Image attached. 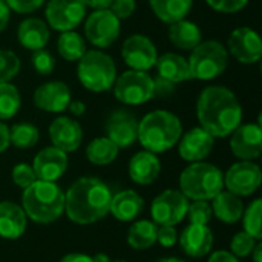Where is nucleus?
<instances>
[{"instance_id": "1", "label": "nucleus", "mask_w": 262, "mask_h": 262, "mask_svg": "<svg viewBox=\"0 0 262 262\" xmlns=\"http://www.w3.org/2000/svg\"><path fill=\"white\" fill-rule=\"evenodd\" d=\"M196 118L200 127L213 138H226L243 123V106L232 89L207 86L198 95Z\"/></svg>"}, {"instance_id": "2", "label": "nucleus", "mask_w": 262, "mask_h": 262, "mask_svg": "<svg viewBox=\"0 0 262 262\" xmlns=\"http://www.w3.org/2000/svg\"><path fill=\"white\" fill-rule=\"evenodd\" d=\"M112 192L106 183L94 177H83L71 184L64 195L68 218L80 226L100 221L109 213Z\"/></svg>"}, {"instance_id": "3", "label": "nucleus", "mask_w": 262, "mask_h": 262, "mask_svg": "<svg viewBox=\"0 0 262 262\" xmlns=\"http://www.w3.org/2000/svg\"><path fill=\"white\" fill-rule=\"evenodd\" d=\"M183 135L181 120L170 111L157 109L146 114L138 121L137 141L152 154H163L170 150Z\"/></svg>"}, {"instance_id": "4", "label": "nucleus", "mask_w": 262, "mask_h": 262, "mask_svg": "<svg viewBox=\"0 0 262 262\" xmlns=\"http://www.w3.org/2000/svg\"><path fill=\"white\" fill-rule=\"evenodd\" d=\"M21 209L34 223L51 224L64 213V192L52 181L37 180L23 189Z\"/></svg>"}, {"instance_id": "5", "label": "nucleus", "mask_w": 262, "mask_h": 262, "mask_svg": "<svg viewBox=\"0 0 262 262\" xmlns=\"http://www.w3.org/2000/svg\"><path fill=\"white\" fill-rule=\"evenodd\" d=\"M223 189L224 173L210 163H190L180 175V192L192 201H210Z\"/></svg>"}, {"instance_id": "6", "label": "nucleus", "mask_w": 262, "mask_h": 262, "mask_svg": "<svg viewBox=\"0 0 262 262\" xmlns=\"http://www.w3.org/2000/svg\"><path fill=\"white\" fill-rule=\"evenodd\" d=\"M117 75V64L114 58L101 49H88L78 60V81L91 92L101 94L111 91Z\"/></svg>"}, {"instance_id": "7", "label": "nucleus", "mask_w": 262, "mask_h": 262, "mask_svg": "<svg viewBox=\"0 0 262 262\" xmlns=\"http://www.w3.org/2000/svg\"><path fill=\"white\" fill-rule=\"evenodd\" d=\"M192 80L210 81L224 74L229 66V52L218 40H203L187 58Z\"/></svg>"}, {"instance_id": "8", "label": "nucleus", "mask_w": 262, "mask_h": 262, "mask_svg": "<svg viewBox=\"0 0 262 262\" xmlns=\"http://www.w3.org/2000/svg\"><path fill=\"white\" fill-rule=\"evenodd\" d=\"M114 97L126 106H141L154 98V78L144 71H124L112 86Z\"/></svg>"}, {"instance_id": "9", "label": "nucleus", "mask_w": 262, "mask_h": 262, "mask_svg": "<svg viewBox=\"0 0 262 262\" xmlns=\"http://www.w3.org/2000/svg\"><path fill=\"white\" fill-rule=\"evenodd\" d=\"M121 34V20L106 9H94L84 18V37L97 49L112 46Z\"/></svg>"}, {"instance_id": "10", "label": "nucleus", "mask_w": 262, "mask_h": 262, "mask_svg": "<svg viewBox=\"0 0 262 262\" xmlns=\"http://www.w3.org/2000/svg\"><path fill=\"white\" fill-rule=\"evenodd\" d=\"M88 6L83 0H48L45 17L49 28L58 32L75 31L86 18Z\"/></svg>"}, {"instance_id": "11", "label": "nucleus", "mask_w": 262, "mask_h": 262, "mask_svg": "<svg viewBox=\"0 0 262 262\" xmlns=\"http://www.w3.org/2000/svg\"><path fill=\"white\" fill-rule=\"evenodd\" d=\"M121 57L126 66L130 69L149 72L152 68H155L158 51L155 43L147 35L132 34L123 41Z\"/></svg>"}, {"instance_id": "12", "label": "nucleus", "mask_w": 262, "mask_h": 262, "mask_svg": "<svg viewBox=\"0 0 262 262\" xmlns=\"http://www.w3.org/2000/svg\"><path fill=\"white\" fill-rule=\"evenodd\" d=\"M187 206L189 201L180 190L167 189L152 201L150 215L157 226H177L186 218Z\"/></svg>"}, {"instance_id": "13", "label": "nucleus", "mask_w": 262, "mask_h": 262, "mask_svg": "<svg viewBox=\"0 0 262 262\" xmlns=\"http://www.w3.org/2000/svg\"><path fill=\"white\" fill-rule=\"evenodd\" d=\"M227 52L241 64L258 63L262 57V41L259 34L249 26L233 29L227 40Z\"/></svg>"}, {"instance_id": "14", "label": "nucleus", "mask_w": 262, "mask_h": 262, "mask_svg": "<svg viewBox=\"0 0 262 262\" xmlns=\"http://www.w3.org/2000/svg\"><path fill=\"white\" fill-rule=\"evenodd\" d=\"M262 172L253 161H238L224 175V186L238 196H250L261 186Z\"/></svg>"}, {"instance_id": "15", "label": "nucleus", "mask_w": 262, "mask_h": 262, "mask_svg": "<svg viewBox=\"0 0 262 262\" xmlns=\"http://www.w3.org/2000/svg\"><path fill=\"white\" fill-rule=\"evenodd\" d=\"M104 132L120 149L129 147L138 137V118L127 109H114L106 118Z\"/></svg>"}, {"instance_id": "16", "label": "nucleus", "mask_w": 262, "mask_h": 262, "mask_svg": "<svg viewBox=\"0 0 262 262\" xmlns=\"http://www.w3.org/2000/svg\"><path fill=\"white\" fill-rule=\"evenodd\" d=\"M230 149L232 154L243 161H253L259 158L262 152L261 123H241L230 134Z\"/></svg>"}, {"instance_id": "17", "label": "nucleus", "mask_w": 262, "mask_h": 262, "mask_svg": "<svg viewBox=\"0 0 262 262\" xmlns=\"http://www.w3.org/2000/svg\"><path fill=\"white\" fill-rule=\"evenodd\" d=\"M71 100H72L71 88L60 80H52L40 84L32 95L34 106L49 114L64 112Z\"/></svg>"}, {"instance_id": "18", "label": "nucleus", "mask_w": 262, "mask_h": 262, "mask_svg": "<svg viewBox=\"0 0 262 262\" xmlns=\"http://www.w3.org/2000/svg\"><path fill=\"white\" fill-rule=\"evenodd\" d=\"M48 134L52 146L66 154L77 150L83 141V129L80 123L66 115H60L52 120Z\"/></svg>"}, {"instance_id": "19", "label": "nucleus", "mask_w": 262, "mask_h": 262, "mask_svg": "<svg viewBox=\"0 0 262 262\" xmlns=\"http://www.w3.org/2000/svg\"><path fill=\"white\" fill-rule=\"evenodd\" d=\"M177 144H178L180 157L184 161L198 163V161H204L210 155L215 146V138L198 126L183 134Z\"/></svg>"}, {"instance_id": "20", "label": "nucleus", "mask_w": 262, "mask_h": 262, "mask_svg": "<svg viewBox=\"0 0 262 262\" xmlns=\"http://www.w3.org/2000/svg\"><path fill=\"white\" fill-rule=\"evenodd\" d=\"M68 164H69L68 154L54 146H49L41 149L35 155L32 161V169L35 172L37 180L55 183L64 175Z\"/></svg>"}, {"instance_id": "21", "label": "nucleus", "mask_w": 262, "mask_h": 262, "mask_svg": "<svg viewBox=\"0 0 262 262\" xmlns=\"http://www.w3.org/2000/svg\"><path fill=\"white\" fill-rule=\"evenodd\" d=\"M183 252L190 258H204L213 247V233L207 226L190 224L178 236Z\"/></svg>"}, {"instance_id": "22", "label": "nucleus", "mask_w": 262, "mask_h": 262, "mask_svg": "<svg viewBox=\"0 0 262 262\" xmlns=\"http://www.w3.org/2000/svg\"><path fill=\"white\" fill-rule=\"evenodd\" d=\"M161 173V161L157 154L149 150L137 152L129 161V177L140 186H149L157 181Z\"/></svg>"}, {"instance_id": "23", "label": "nucleus", "mask_w": 262, "mask_h": 262, "mask_svg": "<svg viewBox=\"0 0 262 262\" xmlns=\"http://www.w3.org/2000/svg\"><path fill=\"white\" fill-rule=\"evenodd\" d=\"M51 37V29L48 23L37 17L25 18L17 28V40L25 48L32 51L46 48Z\"/></svg>"}, {"instance_id": "24", "label": "nucleus", "mask_w": 262, "mask_h": 262, "mask_svg": "<svg viewBox=\"0 0 262 262\" xmlns=\"http://www.w3.org/2000/svg\"><path fill=\"white\" fill-rule=\"evenodd\" d=\"M28 226L25 210L12 201L0 203V236L5 239H18Z\"/></svg>"}, {"instance_id": "25", "label": "nucleus", "mask_w": 262, "mask_h": 262, "mask_svg": "<svg viewBox=\"0 0 262 262\" xmlns=\"http://www.w3.org/2000/svg\"><path fill=\"white\" fill-rule=\"evenodd\" d=\"M155 68H157L158 77L173 84L192 80L187 58L177 52H164L163 55H158Z\"/></svg>"}, {"instance_id": "26", "label": "nucleus", "mask_w": 262, "mask_h": 262, "mask_svg": "<svg viewBox=\"0 0 262 262\" xmlns=\"http://www.w3.org/2000/svg\"><path fill=\"white\" fill-rule=\"evenodd\" d=\"M143 209H144L143 196H140V193H137L135 190L127 189V190H121L112 195L109 212L118 221L127 223V221L135 220L143 212Z\"/></svg>"}, {"instance_id": "27", "label": "nucleus", "mask_w": 262, "mask_h": 262, "mask_svg": "<svg viewBox=\"0 0 262 262\" xmlns=\"http://www.w3.org/2000/svg\"><path fill=\"white\" fill-rule=\"evenodd\" d=\"M169 40L170 43L183 51H192L203 41V31L201 28L187 18L178 20L169 25Z\"/></svg>"}, {"instance_id": "28", "label": "nucleus", "mask_w": 262, "mask_h": 262, "mask_svg": "<svg viewBox=\"0 0 262 262\" xmlns=\"http://www.w3.org/2000/svg\"><path fill=\"white\" fill-rule=\"evenodd\" d=\"M244 212V204L241 201V196L229 192L221 190L215 198L212 204V213L226 224H235L241 220Z\"/></svg>"}, {"instance_id": "29", "label": "nucleus", "mask_w": 262, "mask_h": 262, "mask_svg": "<svg viewBox=\"0 0 262 262\" xmlns=\"http://www.w3.org/2000/svg\"><path fill=\"white\" fill-rule=\"evenodd\" d=\"M149 5L158 20L172 25L187 17L193 6V0H149Z\"/></svg>"}, {"instance_id": "30", "label": "nucleus", "mask_w": 262, "mask_h": 262, "mask_svg": "<svg viewBox=\"0 0 262 262\" xmlns=\"http://www.w3.org/2000/svg\"><path fill=\"white\" fill-rule=\"evenodd\" d=\"M157 232L158 226L154 221H137L127 230V244L135 250H147L157 243Z\"/></svg>"}, {"instance_id": "31", "label": "nucleus", "mask_w": 262, "mask_h": 262, "mask_svg": "<svg viewBox=\"0 0 262 262\" xmlns=\"http://www.w3.org/2000/svg\"><path fill=\"white\" fill-rule=\"evenodd\" d=\"M120 147L107 137L94 138L86 147V158L95 166H107L118 157Z\"/></svg>"}, {"instance_id": "32", "label": "nucleus", "mask_w": 262, "mask_h": 262, "mask_svg": "<svg viewBox=\"0 0 262 262\" xmlns=\"http://www.w3.org/2000/svg\"><path fill=\"white\" fill-rule=\"evenodd\" d=\"M57 51L66 61H78L88 51L86 40L77 31L60 32L57 38Z\"/></svg>"}, {"instance_id": "33", "label": "nucleus", "mask_w": 262, "mask_h": 262, "mask_svg": "<svg viewBox=\"0 0 262 262\" xmlns=\"http://www.w3.org/2000/svg\"><path fill=\"white\" fill-rule=\"evenodd\" d=\"M21 106V97L11 81L0 83V121L11 120L17 115Z\"/></svg>"}, {"instance_id": "34", "label": "nucleus", "mask_w": 262, "mask_h": 262, "mask_svg": "<svg viewBox=\"0 0 262 262\" xmlns=\"http://www.w3.org/2000/svg\"><path fill=\"white\" fill-rule=\"evenodd\" d=\"M40 132L31 123H17L9 127V143L17 149H31L38 143Z\"/></svg>"}, {"instance_id": "35", "label": "nucleus", "mask_w": 262, "mask_h": 262, "mask_svg": "<svg viewBox=\"0 0 262 262\" xmlns=\"http://www.w3.org/2000/svg\"><path fill=\"white\" fill-rule=\"evenodd\" d=\"M262 200L258 198L249 204V207L243 212V223H244V232L253 236L255 239L262 238Z\"/></svg>"}, {"instance_id": "36", "label": "nucleus", "mask_w": 262, "mask_h": 262, "mask_svg": "<svg viewBox=\"0 0 262 262\" xmlns=\"http://www.w3.org/2000/svg\"><path fill=\"white\" fill-rule=\"evenodd\" d=\"M21 61L18 55L9 49H0V83H9L18 75Z\"/></svg>"}, {"instance_id": "37", "label": "nucleus", "mask_w": 262, "mask_h": 262, "mask_svg": "<svg viewBox=\"0 0 262 262\" xmlns=\"http://www.w3.org/2000/svg\"><path fill=\"white\" fill-rule=\"evenodd\" d=\"M212 206L207 201L196 200L187 206V213L186 216L189 218L190 224H201L207 226L212 220Z\"/></svg>"}, {"instance_id": "38", "label": "nucleus", "mask_w": 262, "mask_h": 262, "mask_svg": "<svg viewBox=\"0 0 262 262\" xmlns=\"http://www.w3.org/2000/svg\"><path fill=\"white\" fill-rule=\"evenodd\" d=\"M31 64L38 75H49L55 69V58L46 48H43V49L32 51Z\"/></svg>"}, {"instance_id": "39", "label": "nucleus", "mask_w": 262, "mask_h": 262, "mask_svg": "<svg viewBox=\"0 0 262 262\" xmlns=\"http://www.w3.org/2000/svg\"><path fill=\"white\" fill-rule=\"evenodd\" d=\"M258 239H255L253 236H250L246 232H239L232 238L230 243V253H233L236 258H247L252 255L255 246H256Z\"/></svg>"}, {"instance_id": "40", "label": "nucleus", "mask_w": 262, "mask_h": 262, "mask_svg": "<svg viewBox=\"0 0 262 262\" xmlns=\"http://www.w3.org/2000/svg\"><path fill=\"white\" fill-rule=\"evenodd\" d=\"M11 178H12V183L20 187V189H26L29 187L32 183L37 181V177H35V172L32 169V166L26 164V163H18L12 167V172H11Z\"/></svg>"}, {"instance_id": "41", "label": "nucleus", "mask_w": 262, "mask_h": 262, "mask_svg": "<svg viewBox=\"0 0 262 262\" xmlns=\"http://www.w3.org/2000/svg\"><path fill=\"white\" fill-rule=\"evenodd\" d=\"M206 3L216 12L236 14V12H241L247 6L249 0H206Z\"/></svg>"}, {"instance_id": "42", "label": "nucleus", "mask_w": 262, "mask_h": 262, "mask_svg": "<svg viewBox=\"0 0 262 262\" xmlns=\"http://www.w3.org/2000/svg\"><path fill=\"white\" fill-rule=\"evenodd\" d=\"M109 9L115 14L117 18L126 20L135 12L137 2L135 0H112L109 5Z\"/></svg>"}, {"instance_id": "43", "label": "nucleus", "mask_w": 262, "mask_h": 262, "mask_svg": "<svg viewBox=\"0 0 262 262\" xmlns=\"http://www.w3.org/2000/svg\"><path fill=\"white\" fill-rule=\"evenodd\" d=\"M11 11L17 14H31L41 8L46 0H5Z\"/></svg>"}, {"instance_id": "44", "label": "nucleus", "mask_w": 262, "mask_h": 262, "mask_svg": "<svg viewBox=\"0 0 262 262\" xmlns=\"http://www.w3.org/2000/svg\"><path fill=\"white\" fill-rule=\"evenodd\" d=\"M178 241V233L173 226H160L157 232V243L161 247H173Z\"/></svg>"}, {"instance_id": "45", "label": "nucleus", "mask_w": 262, "mask_h": 262, "mask_svg": "<svg viewBox=\"0 0 262 262\" xmlns=\"http://www.w3.org/2000/svg\"><path fill=\"white\" fill-rule=\"evenodd\" d=\"M175 86L173 83L161 78V77H155L154 78V97H161V98H167L175 92Z\"/></svg>"}, {"instance_id": "46", "label": "nucleus", "mask_w": 262, "mask_h": 262, "mask_svg": "<svg viewBox=\"0 0 262 262\" xmlns=\"http://www.w3.org/2000/svg\"><path fill=\"white\" fill-rule=\"evenodd\" d=\"M207 262H241L239 258H236L233 253L230 252H226V250H218V252H213L210 256H209V261Z\"/></svg>"}, {"instance_id": "47", "label": "nucleus", "mask_w": 262, "mask_h": 262, "mask_svg": "<svg viewBox=\"0 0 262 262\" xmlns=\"http://www.w3.org/2000/svg\"><path fill=\"white\" fill-rule=\"evenodd\" d=\"M11 20V9L5 0H0V32H3Z\"/></svg>"}, {"instance_id": "48", "label": "nucleus", "mask_w": 262, "mask_h": 262, "mask_svg": "<svg viewBox=\"0 0 262 262\" xmlns=\"http://www.w3.org/2000/svg\"><path fill=\"white\" fill-rule=\"evenodd\" d=\"M9 146V127L3 121H0V154H3Z\"/></svg>"}, {"instance_id": "49", "label": "nucleus", "mask_w": 262, "mask_h": 262, "mask_svg": "<svg viewBox=\"0 0 262 262\" xmlns=\"http://www.w3.org/2000/svg\"><path fill=\"white\" fill-rule=\"evenodd\" d=\"M68 111L74 115V117H81L86 112V104L81 100H71L68 104Z\"/></svg>"}, {"instance_id": "50", "label": "nucleus", "mask_w": 262, "mask_h": 262, "mask_svg": "<svg viewBox=\"0 0 262 262\" xmlns=\"http://www.w3.org/2000/svg\"><path fill=\"white\" fill-rule=\"evenodd\" d=\"M60 262H95L92 256L84 255V253H69L66 256H63Z\"/></svg>"}, {"instance_id": "51", "label": "nucleus", "mask_w": 262, "mask_h": 262, "mask_svg": "<svg viewBox=\"0 0 262 262\" xmlns=\"http://www.w3.org/2000/svg\"><path fill=\"white\" fill-rule=\"evenodd\" d=\"M86 3L88 8H92V9H106L109 8L111 2L112 0H83Z\"/></svg>"}, {"instance_id": "52", "label": "nucleus", "mask_w": 262, "mask_h": 262, "mask_svg": "<svg viewBox=\"0 0 262 262\" xmlns=\"http://www.w3.org/2000/svg\"><path fill=\"white\" fill-rule=\"evenodd\" d=\"M252 255H253V262H262V244L261 243H256V246H255V249H253Z\"/></svg>"}, {"instance_id": "53", "label": "nucleus", "mask_w": 262, "mask_h": 262, "mask_svg": "<svg viewBox=\"0 0 262 262\" xmlns=\"http://www.w3.org/2000/svg\"><path fill=\"white\" fill-rule=\"evenodd\" d=\"M94 258V261L95 262H109V256L107 255H103V253H98V255H95V256H92Z\"/></svg>"}, {"instance_id": "54", "label": "nucleus", "mask_w": 262, "mask_h": 262, "mask_svg": "<svg viewBox=\"0 0 262 262\" xmlns=\"http://www.w3.org/2000/svg\"><path fill=\"white\" fill-rule=\"evenodd\" d=\"M157 262H186V261L178 259V258H163V259H160V261H157Z\"/></svg>"}, {"instance_id": "55", "label": "nucleus", "mask_w": 262, "mask_h": 262, "mask_svg": "<svg viewBox=\"0 0 262 262\" xmlns=\"http://www.w3.org/2000/svg\"><path fill=\"white\" fill-rule=\"evenodd\" d=\"M109 262H127V261H123V259H115V261H109Z\"/></svg>"}]
</instances>
